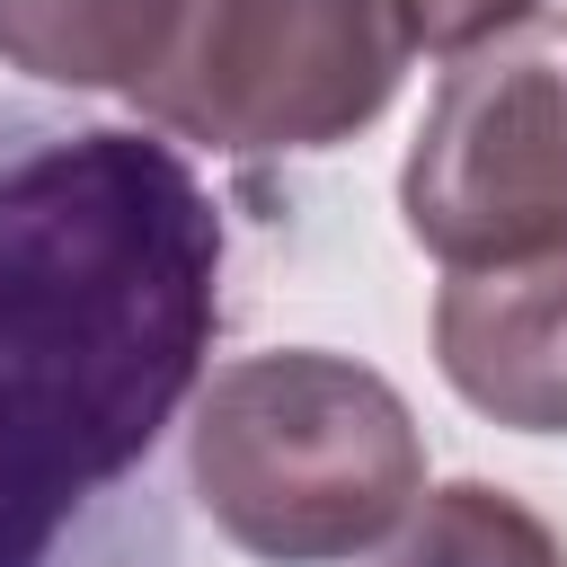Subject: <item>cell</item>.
<instances>
[{
    "label": "cell",
    "mask_w": 567,
    "mask_h": 567,
    "mask_svg": "<svg viewBox=\"0 0 567 567\" xmlns=\"http://www.w3.org/2000/svg\"><path fill=\"white\" fill-rule=\"evenodd\" d=\"M390 9H399L408 53H416V44H425V53H470V44H487L496 27L532 18L540 0H390Z\"/></svg>",
    "instance_id": "ba28073f"
},
{
    "label": "cell",
    "mask_w": 567,
    "mask_h": 567,
    "mask_svg": "<svg viewBox=\"0 0 567 567\" xmlns=\"http://www.w3.org/2000/svg\"><path fill=\"white\" fill-rule=\"evenodd\" d=\"M381 567H567L558 532L514 505L505 487L487 478H452L434 487L425 505H408V523L390 532V558Z\"/></svg>",
    "instance_id": "52a82bcc"
},
{
    "label": "cell",
    "mask_w": 567,
    "mask_h": 567,
    "mask_svg": "<svg viewBox=\"0 0 567 567\" xmlns=\"http://www.w3.org/2000/svg\"><path fill=\"white\" fill-rule=\"evenodd\" d=\"M177 0H0V62L62 80V89H115L159 62Z\"/></svg>",
    "instance_id": "8992f818"
},
{
    "label": "cell",
    "mask_w": 567,
    "mask_h": 567,
    "mask_svg": "<svg viewBox=\"0 0 567 567\" xmlns=\"http://www.w3.org/2000/svg\"><path fill=\"white\" fill-rule=\"evenodd\" d=\"M221 328L177 142L0 89V567H186L159 478Z\"/></svg>",
    "instance_id": "6da1fadb"
},
{
    "label": "cell",
    "mask_w": 567,
    "mask_h": 567,
    "mask_svg": "<svg viewBox=\"0 0 567 567\" xmlns=\"http://www.w3.org/2000/svg\"><path fill=\"white\" fill-rule=\"evenodd\" d=\"M186 478L213 532L266 567L372 558L425 496L408 399L346 354H239L195 390Z\"/></svg>",
    "instance_id": "7a4b0ae2"
},
{
    "label": "cell",
    "mask_w": 567,
    "mask_h": 567,
    "mask_svg": "<svg viewBox=\"0 0 567 567\" xmlns=\"http://www.w3.org/2000/svg\"><path fill=\"white\" fill-rule=\"evenodd\" d=\"M399 62L408 35L390 0H177L133 106L230 159L328 151L390 106Z\"/></svg>",
    "instance_id": "3957f363"
},
{
    "label": "cell",
    "mask_w": 567,
    "mask_h": 567,
    "mask_svg": "<svg viewBox=\"0 0 567 567\" xmlns=\"http://www.w3.org/2000/svg\"><path fill=\"white\" fill-rule=\"evenodd\" d=\"M399 213L443 266H505L567 239V18L532 9L452 53Z\"/></svg>",
    "instance_id": "277c9868"
},
{
    "label": "cell",
    "mask_w": 567,
    "mask_h": 567,
    "mask_svg": "<svg viewBox=\"0 0 567 567\" xmlns=\"http://www.w3.org/2000/svg\"><path fill=\"white\" fill-rule=\"evenodd\" d=\"M434 363L478 416L567 434V239L505 266H452L434 301Z\"/></svg>",
    "instance_id": "5b68a950"
}]
</instances>
